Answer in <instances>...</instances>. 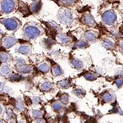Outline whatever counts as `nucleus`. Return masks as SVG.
<instances>
[{
    "instance_id": "obj_1",
    "label": "nucleus",
    "mask_w": 123,
    "mask_h": 123,
    "mask_svg": "<svg viewBox=\"0 0 123 123\" xmlns=\"http://www.w3.org/2000/svg\"><path fill=\"white\" fill-rule=\"evenodd\" d=\"M58 18L60 21L64 25H70L75 21V17L73 13L68 9H62L58 13Z\"/></svg>"
},
{
    "instance_id": "obj_2",
    "label": "nucleus",
    "mask_w": 123,
    "mask_h": 123,
    "mask_svg": "<svg viewBox=\"0 0 123 123\" xmlns=\"http://www.w3.org/2000/svg\"><path fill=\"white\" fill-rule=\"evenodd\" d=\"M40 30L34 25H27L24 29V35L26 39H33L39 36Z\"/></svg>"
},
{
    "instance_id": "obj_3",
    "label": "nucleus",
    "mask_w": 123,
    "mask_h": 123,
    "mask_svg": "<svg viewBox=\"0 0 123 123\" xmlns=\"http://www.w3.org/2000/svg\"><path fill=\"white\" fill-rule=\"evenodd\" d=\"M117 20V14L113 10H107L102 14V21L105 25H112Z\"/></svg>"
},
{
    "instance_id": "obj_4",
    "label": "nucleus",
    "mask_w": 123,
    "mask_h": 123,
    "mask_svg": "<svg viewBox=\"0 0 123 123\" xmlns=\"http://www.w3.org/2000/svg\"><path fill=\"white\" fill-rule=\"evenodd\" d=\"M2 23L5 25V27L9 31H15L21 25V23L16 18H7L2 21Z\"/></svg>"
},
{
    "instance_id": "obj_5",
    "label": "nucleus",
    "mask_w": 123,
    "mask_h": 123,
    "mask_svg": "<svg viewBox=\"0 0 123 123\" xmlns=\"http://www.w3.org/2000/svg\"><path fill=\"white\" fill-rule=\"evenodd\" d=\"M15 0H3L0 4V8L4 13H10L15 8Z\"/></svg>"
},
{
    "instance_id": "obj_6",
    "label": "nucleus",
    "mask_w": 123,
    "mask_h": 123,
    "mask_svg": "<svg viewBox=\"0 0 123 123\" xmlns=\"http://www.w3.org/2000/svg\"><path fill=\"white\" fill-rule=\"evenodd\" d=\"M81 22L90 27H95L97 25V23L95 21L94 18L89 12H85L82 15V17H81Z\"/></svg>"
},
{
    "instance_id": "obj_7",
    "label": "nucleus",
    "mask_w": 123,
    "mask_h": 123,
    "mask_svg": "<svg viewBox=\"0 0 123 123\" xmlns=\"http://www.w3.org/2000/svg\"><path fill=\"white\" fill-rule=\"evenodd\" d=\"M101 44L105 49H110V50L114 49L117 46L116 42H115L113 39H112L111 38H108V37H105V38H104L101 40Z\"/></svg>"
},
{
    "instance_id": "obj_8",
    "label": "nucleus",
    "mask_w": 123,
    "mask_h": 123,
    "mask_svg": "<svg viewBox=\"0 0 123 123\" xmlns=\"http://www.w3.org/2000/svg\"><path fill=\"white\" fill-rule=\"evenodd\" d=\"M57 39L59 43L62 45H68L72 42V39L67 34H59L57 35Z\"/></svg>"
},
{
    "instance_id": "obj_9",
    "label": "nucleus",
    "mask_w": 123,
    "mask_h": 123,
    "mask_svg": "<svg viewBox=\"0 0 123 123\" xmlns=\"http://www.w3.org/2000/svg\"><path fill=\"white\" fill-rule=\"evenodd\" d=\"M84 37L86 40L90 42H94L98 37V34L94 31H86L84 33Z\"/></svg>"
},
{
    "instance_id": "obj_10",
    "label": "nucleus",
    "mask_w": 123,
    "mask_h": 123,
    "mask_svg": "<svg viewBox=\"0 0 123 123\" xmlns=\"http://www.w3.org/2000/svg\"><path fill=\"white\" fill-rule=\"evenodd\" d=\"M70 63L72 66V67H74L76 70H81L84 67V62L79 58L76 57H71L70 58Z\"/></svg>"
},
{
    "instance_id": "obj_11",
    "label": "nucleus",
    "mask_w": 123,
    "mask_h": 123,
    "mask_svg": "<svg viewBox=\"0 0 123 123\" xmlns=\"http://www.w3.org/2000/svg\"><path fill=\"white\" fill-rule=\"evenodd\" d=\"M115 99H116V96L113 93L110 92V91H106L102 95V100L104 103H112Z\"/></svg>"
},
{
    "instance_id": "obj_12",
    "label": "nucleus",
    "mask_w": 123,
    "mask_h": 123,
    "mask_svg": "<svg viewBox=\"0 0 123 123\" xmlns=\"http://www.w3.org/2000/svg\"><path fill=\"white\" fill-rule=\"evenodd\" d=\"M12 68L7 65H3L1 67H0V75L3 77H9L12 76Z\"/></svg>"
},
{
    "instance_id": "obj_13",
    "label": "nucleus",
    "mask_w": 123,
    "mask_h": 123,
    "mask_svg": "<svg viewBox=\"0 0 123 123\" xmlns=\"http://www.w3.org/2000/svg\"><path fill=\"white\" fill-rule=\"evenodd\" d=\"M17 39H15L14 37L7 36L3 39V45H4L5 48H10L13 46L15 43H17Z\"/></svg>"
},
{
    "instance_id": "obj_14",
    "label": "nucleus",
    "mask_w": 123,
    "mask_h": 123,
    "mask_svg": "<svg viewBox=\"0 0 123 123\" xmlns=\"http://www.w3.org/2000/svg\"><path fill=\"white\" fill-rule=\"evenodd\" d=\"M17 52L21 53L23 55H29L31 53V47L29 44H22L21 45L18 49H17Z\"/></svg>"
},
{
    "instance_id": "obj_15",
    "label": "nucleus",
    "mask_w": 123,
    "mask_h": 123,
    "mask_svg": "<svg viewBox=\"0 0 123 123\" xmlns=\"http://www.w3.org/2000/svg\"><path fill=\"white\" fill-rule=\"evenodd\" d=\"M71 79L69 78L63 79V80L58 81V83H57V86L60 89H67L69 87H71Z\"/></svg>"
},
{
    "instance_id": "obj_16",
    "label": "nucleus",
    "mask_w": 123,
    "mask_h": 123,
    "mask_svg": "<svg viewBox=\"0 0 123 123\" xmlns=\"http://www.w3.org/2000/svg\"><path fill=\"white\" fill-rule=\"evenodd\" d=\"M41 6H42L41 0H35L31 5V12H32L33 13L38 12L41 8Z\"/></svg>"
},
{
    "instance_id": "obj_17",
    "label": "nucleus",
    "mask_w": 123,
    "mask_h": 123,
    "mask_svg": "<svg viewBox=\"0 0 123 123\" xmlns=\"http://www.w3.org/2000/svg\"><path fill=\"white\" fill-rule=\"evenodd\" d=\"M53 83L50 82V81H45V82L42 83L39 86V89H40L41 91L43 92H49L53 90Z\"/></svg>"
},
{
    "instance_id": "obj_18",
    "label": "nucleus",
    "mask_w": 123,
    "mask_h": 123,
    "mask_svg": "<svg viewBox=\"0 0 123 123\" xmlns=\"http://www.w3.org/2000/svg\"><path fill=\"white\" fill-rule=\"evenodd\" d=\"M52 73L54 76H61L63 74V71L59 65L54 64L52 67Z\"/></svg>"
},
{
    "instance_id": "obj_19",
    "label": "nucleus",
    "mask_w": 123,
    "mask_h": 123,
    "mask_svg": "<svg viewBox=\"0 0 123 123\" xmlns=\"http://www.w3.org/2000/svg\"><path fill=\"white\" fill-rule=\"evenodd\" d=\"M84 77L85 78V80L89 81H94L98 77V73H94L91 72V71H89V72H86L85 74H84Z\"/></svg>"
},
{
    "instance_id": "obj_20",
    "label": "nucleus",
    "mask_w": 123,
    "mask_h": 123,
    "mask_svg": "<svg viewBox=\"0 0 123 123\" xmlns=\"http://www.w3.org/2000/svg\"><path fill=\"white\" fill-rule=\"evenodd\" d=\"M73 94L76 96L79 97V98H82V97H84L86 94V91L85 90V89L81 88V87H76L73 90Z\"/></svg>"
},
{
    "instance_id": "obj_21",
    "label": "nucleus",
    "mask_w": 123,
    "mask_h": 123,
    "mask_svg": "<svg viewBox=\"0 0 123 123\" xmlns=\"http://www.w3.org/2000/svg\"><path fill=\"white\" fill-rule=\"evenodd\" d=\"M52 108L55 112H59L63 109V104H62L61 101H55L52 104Z\"/></svg>"
},
{
    "instance_id": "obj_22",
    "label": "nucleus",
    "mask_w": 123,
    "mask_h": 123,
    "mask_svg": "<svg viewBox=\"0 0 123 123\" xmlns=\"http://www.w3.org/2000/svg\"><path fill=\"white\" fill-rule=\"evenodd\" d=\"M17 68L19 72L22 73V74H28V73L31 72V71H32L31 67L29 66V65H24V66L17 67Z\"/></svg>"
},
{
    "instance_id": "obj_23",
    "label": "nucleus",
    "mask_w": 123,
    "mask_h": 123,
    "mask_svg": "<svg viewBox=\"0 0 123 123\" xmlns=\"http://www.w3.org/2000/svg\"><path fill=\"white\" fill-rule=\"evenodd\" d=\"M38 70L42 73H48L50 70V65L47 62L41 63L38 67Z\"/></svg>"
},
{
    "instance_id": "obj_24",
    "label": "nucleus",
    "mask_w": 123,
    "mask_h": 123,
    "mask_svg": "<svg viewBox=\"0 0 123 123\" xmlns=\"http://www.w3.org/2000/svg\"><path fill=\"white\" fill-rule=\"evenodd\" d=\"M19 9L22 12V13L25 16H27L31 12V10H30L29 7L25 4V3H22V2H20V7H19Z\"/></svg>"
},
{
    "instance_id": "obj_25",
    "label": "nucleus",
    "mask_w": 123,
    "mask_h": 123,
    "mask_svg": "<svg viewBox=\"0 0 123 123\" xmlns=\"http://www.w3.org/2000/svg\"><path fill=\"white\" fill-rule=\"evenodd\" d=\"M11 60L9 54L5 52H0V62L3 63H7Z\"/></svg>"
},
{
    "instance_id": "obj_26",
    "label": "nucleus",
    "mask_w": 123,
    "mask_h": 123,
    "mask_svg": "<svg viewBox=\"0 0 123 123\" xmlns=\"http://www.w3.org/2000/svg\"><path fill=\"white\" fill-rule=\"evenodd\" d=\"M32 117L35 119H42V117H43V112L39 109H34L32 111Z\"/></svg>"
},
{
    "instance_id": "obj_27",
    "label": "nucleus",
    "mask_w": 123,
    "mask_h": 123,
    "mask_svg": "<svg viewBox=\"0 0 123 123\" xmlns=\"http://www.w3.org/2000/svg\"><path fill=\"white\" fill-rule=\"evenodd\" d=\"M76 46L79 49H85L89 46V43L86 42V41H84V40H79L77 41Z\"/></svg>"
},
{
    "instance_id": "obj_28",
    "label": "nucleus",
    "mask_w": 123,
    "mask_h": 123,
    "mask_svg": "<svg viewBox=\"0 0 123 123\" xmlns=\"http://www.w3.org/2000/svg\"><path fill=\"white\" fill-rule=\"evenodd\" d=\"M24 108H25V104H24L23 101L21 99H17L16 102V108L18 111H21L23 110Z\"/></svg>"
},
{
    "instance_id": "obj_29",
    "label": "nucleus",
    "mask_w": 123,
    "mask_h": 123,
    "mask_svg": "<svg viewBox=\"0 0 123 123\" xmlns=\"http://www.w3.org/2000/svg\"><path fill=\"white\" fill-rule=\"evenodd\" d=\"M77 2V0H60V3L64 6H72Z\"/></svg>"
},
{
    "instance_id": "obj_30",
    "label": "nucleus",
    "mask_w": 123,
    "mask_h": 123,
    "mask_svg": "<svg viewBox=\"0 0 123 123\" xmlns=\"http://www.w3.org/2000/svg\"><path fill=\"white\" fill-rule=\"evenodd\" d=\"M60 100H61V102H62V104H64V105L67 104H68V102H69V95L67 94H62V96L60 98Z\"/></svg>"
},
{
    "instance_id": "obj_31",
    "label": "nucleus",
    "mask_w": 123,
    "mask_h": 123,
    "mask_svg": "<svg viewBox=\"0 0 123 123\" xmlns=\"http://www.w3.org/2000/svg\"><path fill=\"white\" fill-rule=\"evenodd\" d=\"M15 64H16V67H19L24 66V65H26V63H25V61L24 60L23 58H17L15 61Z\"/></svg>"
},
{
    "instance_id": "obj_32",
    "label": "nucleus",
    "mask_w": 123,
    "mask_h": 123,
    "mask_svg": "<svg viewBox=\"0 0 123 123\" xmlns=\"http://www.w3.org/2000/svg\"><path fill=\"white\" fill-rule=\"evenodd\" d=\"M9 80L11 81H19L21 79V76L19 74H12V76L9 77Z\"/></svg>"
},
{
    "instance_id": "obj_33",
    "label": "nucleus",
    "mask_w": 123,
    "mask_h": 123,
    "mask_svg": "<svg viewBox=\"0 0 123 123\" xmlns=\"http://www.w3.org/2000/svg\"><path fill=\"white\" fill-rule=\"evenodd\" d=\"M115 84H116V85L118 87V88H121L123 85V78L122 77H119V76L117 77L116 80H115Z\"/></svg>"
},
{
    "instance_id": "obj_34",
    "label": "nucleus",
    "mask_w": 123,
    "mask_h": 123,
    "mask_svg": "<svg viewBox=\"0 0 123 123\" xmlns=\"http://www.w3.org/2000/svg\"><path fill=\"white\" fill-rule=\"evenodd\" d=\"M7 119H8L9 121H12L15 117L14 114H13L12 111L11 109H8V110L7 111Z\"/></svg>"
},
{
    "instance_id": "obj_35",
    "label": "nucleus",
    "mask_w": 123,
    "mask_h": 123,
    "mask_svg": "<svg viewBox=\"0 0 123 123\" xmlns=\"http://www.w3.org/2000/svg\"><path fill=\"white\" fill-rule=\"evenodd\" d=\"M32 102L34 104H39L41 103V98H39V97H34V98H32Z\"/></svg>"
},
{
    "instance_id": "obj_36",
    "label": "nucleus",
    "mask_w": 123,
    "mask_h": 123,
    "mask_svg": "<svg viewBox=\"0 0 123 123\" xmlns=\"http://www.w3.org/2000/svg\"><path fill=\"white\" fill-rule=\"evenodd\" d=\"M118 49L120 52L123 54V39H120L118 43Z\"/></svg>"
},
{
    "instance_id": "obj_37",
    "label": "nucleus",
    "mask_w": 123,
    "mask_h": 123,
    "mask_svg": "<svg viewBox=\"0 0 123 123\" xmlns=\"http://www.w3.org/2000/svg\"><path fill=\"white\" fill-rule=\"evenodd\" d=\"M117 76H119V77H122L123 78V70L122 69V70H120L117 72Z\"/></svg>"
},
{
    "instance_id": "obj_38",
    "label": "nucleus",
    "mask_w": 123,
    "mask_h": 123,
    "mask_svg": "<svg viewBox=\"0 0 123 123\" xmlns=\"http://www.w3.org/2000/svg\"><path fill=\"white\" fill-rule=\"evenodd\" d=\"M35 123H46V122H45V121L43 120V119H39V120L35 121Z\"/></svg>"
},
{
    "instance_id": "obj_39",
    "label": "nucleus",
    "mask_w": 123,
    "mask_h": 123,
    "mask_svg": "<svg viewBox=\"0 0 123 123\" xmlns=\"http://www.w3.org/2000/svg\"><path fill=\"white\" fill-rule=\"evenodd\" d=\"M3 87H4V83L3 82H0V92L3 90Z\"/></svg>"
},
{
    "instance_id": "obj_40",
    "label": "nucleus",
    "mask_w": 123,
    "mask_h": 123,
    "mask_svg": "<svg viewBox=\"0 0 123 123\" xmlns=\"http://www.w3.org/2000/svg\"><path fill=\"white\" fill-rule=\"evenodd\" d=\"M17 123H26V122H25V120H21V121H19V122H17Z\"/></svg>"
},
{
    "instance_id": "obj_41",
    "label": "nucleus",
    "mask_w": 123,
    "mask_h": 123,
    "mask_svg": "<svg viewBox=\"0 0 123 123\" xmlns=\"http://www.w3.org/2000/svg\"><path fill=\"white\" fill-rule=\"evenodd\" d=\"M2 112H3V107L0 105V114H2Z\"/></svg>"
},
{
    "instance_id": "obj_42",
    "label": "nucleus",
    "mask_w": 123,
    "mask_h": 123,
    "mask_svg": "<svg viewBox=\"0 0 123 123\" xmlns=\"http://www.w3.org/2000/svg\"><path fill=\"white\" fill-rule=\"evenodd\" d=\"M1 38H2V32L0 31V39H1Z\"/></svg>"
},
{
    "instance_id": "obj_43",
    "label": "nucleus",
    "mask_w": 123,
    "mask_h": 123,
    "mask_svg": "<svg viewBox=\"0 0 123 123\" xmlns=\"http://www.w3.org/2000/svg\"><path fill=\"white\" fill-rule=\"evenodd\" d=\"M0 123H5V122H3V121H1V120H0Z\"/></svg>"
}]
</instances>
